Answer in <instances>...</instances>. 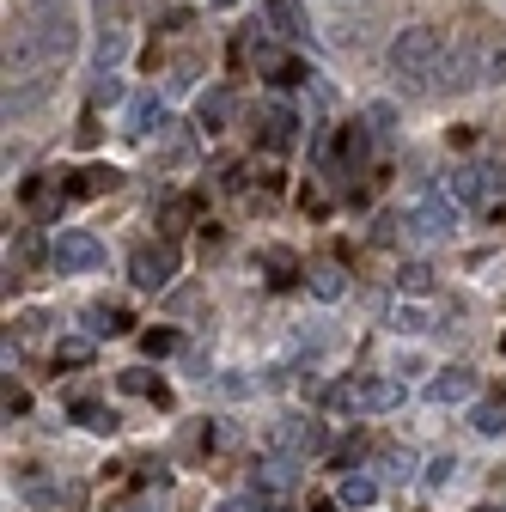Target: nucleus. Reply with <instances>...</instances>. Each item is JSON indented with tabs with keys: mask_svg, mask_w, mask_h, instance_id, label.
<instances>
[{
	"mask_svg": "<svg viewBox=\"0 0 506 512\" xmlns=\"http://www.w3.org/2000/svg\"><path fill=\"white\" fill-rule=\"evenodd\" d=\"M378 464H385V476H391V482H409V476H415V452H409V445H403V452H385Z\"/></svg>",
	"mask_w": 506,
	"mask_h": 512,
	"instance_id": "obj_19",
	"label": "nucleus"
},
{
	"mask_svg": "<svg viewBox=\"0 0 506 512\" xmlns=\"http://www.w3.org/2000/svg\"><path fill=\"white\" fill-rule=\"evenodd\" d=\"M104 98H110V104H116V98H122V86H116V80H110V74H98V86H92V104H104Z\"/></svg>",
	"mask_w": 506,
	"mask_h": 512,
	"instance_id": "obj_30",
	"label": "nucleus"
},
{
	"mask_svg": "<svg viewBox=\"0 0 506 512\" xmlns=\"http://www.w3.org/2000/svg\"><path fill=\"white\" fill-rule=\"evenodd\" d=\"M122 391H129V397H153V403H171V397H165V384H159L153 372H141V366L122 372Z\"/></svg>",
	"mask_w": 506,
	"mask_h": 512,
	"instance_id": "obj_11",
	"label": "nucleus"
},
{
	"mask_svg": "<svg viewBox=\"0 0 506 512\" xmlns=\"http://www.w3.org/2000/svg\"><path fill=\"white\" fill-rule=\"evenodd\" d=\"M257 512H287V506H275V500H263V506H257Z\"/></svg>",
	"mask_w": 506,
	"mask_h": 512,
	"instance_id": "obj_35",
	"label": "nucleus"
},
{
	"mask_svg": "<svg viewBox=\"0 0 506 512\" xmlns=\"http://www.w3.org/2000/svg\"><path fill=\"white\" fill-rule=\"evenodd\" d=\"M391 330H397V336H421V330H427V311H415V305H391Z\"/></svg>",
	"mask_w": 506,
	"mask_h": 512,
	"instance_id": "obj_15",
	"label": "nucleus"
},
{
	"mask_svg": "<svg viewBox=\"0 0 506 512\" xmlns=\"http://www.w3.org/2000/svg\"><path fill=\"white\" fill-rule=\"evenodd\" d=\"M470 397H476V372L470 366H452V372H439L427 384V403H439V409H446V403H470Z\"/></svg>",
	"mask_w": 506,
	"mask_h": 512,
	"instance_id": "obj_9",
	"label": "nucleus"
},
{
	"mask_svg": "<svg viewBox=\"0 0 506 512\" xmlns=\"http://www.w3.org/2000/svg\"><path fill=\"white\" fill-rule=\"evenodd\" d=\"M403 226H409V238H421V244L446 238V232H452V196H427V202H421Z\"/></svg>",
	"mask_w": 506,
	"mask_h": 512,
	"instance_id": "obj_5",
	"label": "nucleus"
},
{
	"mask_svg": "<svg viewBox=\"0 0 506 512\" xmlns=\"http://www.w3.org/2000/svg\"><path fill=\"white\" fill-rule=\"evenodd\" d=\"M366 147H372V141H366V128H360V122H348V135H342V153H348V165H366Z\"/></svg>",
	"mask_w": 506,
	"mask_h": 512,
	"instance_id": "obj_22",
	"label": "nucleus"
},
{
	"mask_svg": "<svg viewBox=\"0 0 506 512\" xmlns=\"http://www.w3.org/2000/svg\"><path fill=\"white\" fill-rule=\"evenodd\" d=\"M257 122H263V147H269V153H293V147H299V116H293L287 104H263Z\"/></svg>",
	"mask_w": 506,
	"mask_h": 512,
	"instance_id": "obj_7",
	"label": "nucleus"
},
{
	"mask_svg": "<svg viewBox=\"0 0 506 512\" xmlns=\"http://www.w3.org/2000/svg\"><path fill=\"white\" fill-rule=\"evenodd\" d=\"M86 330H92V336H122V330H129V311H116V305H92V311H86Z\"/></svg>",
	"mask_w": 506,
	"mask_h": 512,
	"instance_id": "obj_10",
	"label": "nucleus"
},
{
	"mask_svg": "<svg viewBox=\"0 0 506 512\" xmlns=\"http://www.w3.org/2000/svg\"><path fill=\"white\" fill-rule=\"evenodd\" d=\"M269 13H275V31L281 37H305V19H299L293 0H269Z\"/></svg>",
	"mask_w": 506,
	"mask_h": 512,
	"instance_id": "obj_14",
	"label": "nucleus"
},
{
	"mask_svg": "<svg viewBox=\"0 0 506 512\" xmlns=\"http://www.w3.org/2000/svg\"><path fill=\"white\" fill-rule=\"evenodd\" d=\"M324 403L336 415H385V409L403 403V384L397 378H348V384H330Z\"/></svg>",
	"mask_w": 506,
	"mask_h": 512,
	"instance_id": "obj_2",
	"label": "nucleus"
},
{
	"mask_svg": "<svg viewBox=\"0 0 506 512\" xmlns=\"http://www.w3.org/2000/svg\"><path fill=\"white\" fill-rule=\"evenodd\" d=\"M470 427H476V433H500V427H506V409H500V403H482V409L470 415Z\"/></svg>",
	"mask_w": 506,
	"mask_h": 512,
	"instance_id": "obj_24",
	"label": "nucleus"
},
{
	"mask_svg": "<svg viewBox=\"0 0 506 512\" xmlns=\"http://www.w3.org/2000/svg\"><path fill=\"white\" fill-rule=\"evenodd\" d=\"M439 61H446L439 31H433V25H409V31H397V43H391V80H397L403 92H427V86L439 80Z\"/></svg>",
	"mask_w": 506,
	"mask_h": 512,
	"instance_id": "obj_1",
	"label": "nucleus"
},
{
	"mask_svg": "<svg viewBox=\"0 0 506 512\" xmlns=\"http://www.w3.org/2000/svg\"><path fill=\"white\" fill-rule=\"evenodd\" d=\"M141 348H147V354H171V348H177V336H171V330H147V336H141Z\"/></svg>",
	"mask_w": 506,
	"mask_h": 512,
	"instance_id": "obj_27",
	"label": "nucleus"
},
{
	"mask_svg": "<svg viewBox=\"0 0 506 512\" xmlns=\"http://www.w3.org/2000/svg\"><path fill=\"white\" fill-rule=\"evenodd\" d=\"M129 275H135L141 293H159V287L177 275V250H171V244H141V250L129 256Z\"/></svg>",
	"mask_w": 506,
	"mask_h": 512,
	"instance_id": "obj_4",
	"label": "nucleus"
},
{
	"mask_svg": "<svg viewBox=\"0 0 506 512\" xmlns=\"http://www.w3.org/2000/svg\"><path fill=\"white\" fill-rule=\"evenodd\" d=\"M275 445L287 458H311V452H324V421H287L275 427Z\"/></svg>",
	"mask_w": 506,
	"mask_h": 512,
	"instance_id": "obj_8",
	"label": "nucleus"
},
{
	"mask_svg": "<svg viewBox=\"0 0 506 512\" xmlns=\"http://www.w3.org/2000/svg\"><path fill=\"white\" fill-rule=\"evenodd\" d=\"M74 415H80V427H92V433H110V427H116V415L98 409V403H74Z\"/></svg>",
	"mask_w": 506,
	"mask_h": 512,
	"instance_id": "obj_20",
	"label": "nucleus"
},
{
	"mask_svg": "<svg viewBox=\"0 0 506 512\" xmlns=\"http://www.w3.org/2000/svg\"><path fill=\"white\" fill-rule=\"evenodd\" d=\"M19 488H25V500H37V506H55V488H49L37 470H19Z\"/></svg>",
	"mask_w": 506,
	"mask_h": 512,
	"instance_id": "obj_21",
	"label": "nucleus"
},
{
	"mask_svg": "<svg viewBox=\"0 0 506 512\" xmlns=\"http://www.w3.org/2000/svg\"><path fill=\"white\" fill-rule=\"evenodd\" d=\"M196 116H202V128H220V122H226V92H208Z\"/></svg>",
	"mask_w": 506,
	"mask_h": 512,
	"instance_id": "obj_25",
	"label": "nucleus"
},
{
	"mask_svg": "<svg viewBox=\"0 0 506 512\" xmlns=\"http://www.w3.org/2000/svg\"><path fill=\"white\" fill-rule=\"evenodd\" d=\"M55 269L61 275H92V269H104V244L92 232H61L55 238Z\"/></svg>",
	"mask_w": 506,
	"mask_h": 512,
	"instance_id": "obj_3",
	"label": "nucleus"
},
{
	"mask_svg": "<svg viewBox=\"0 0 506 512\" xmlns=\"http://www.w3.org/2000/svg\"><path fill=\"white\" fill-rule=\"evenodd\" d=\"M104 189H116V171H80V183H74V196H104Z\"/></svg>",
	"mask_w": 506,
	"mask_h": 512,
	"instance_id": "obj_18",
	"label": "nucleus"
},
{
	"mask_svg": "<svg viewBox=\"0 0 506 512\" xmlns=\"http://www.w3.org/2000/svg\"><path fill=\"white\" fill-rule=\"evenodd\" d=\"M311 293H318V299H342V269L318 263V269H311Z\"/></svg>",
	"mask_w": 506,
	"mask_h": 512,
	"instance_id": "obj_13",
	"label": "nucleus"
},
{
	"mask_svg": "<svg viewBox=\"0 0 506 512\" xmlns=\"http://www.w3.org/2000/svg\"><path fill=\"white\" fill-rule=\"evenodd\" d=\"M189 208H196V202H171V208H165V232H183V220H189Z\"/></svg>",
	"mask_w": 506,
	"mask_h": 512,
	"instance_id": "obj_29",
	"label": "nucleus"
},
{
	"mask_svg": "<svg viewBox=\"0 0 506 512\" xmlns=\"http://www.w3.org/2000/svg\"><path fill=\"white\" fill-rule=\"evenodd\" d=\"M397 287H409V293H427V287H433V269H427V263H403Z\"/></svg>",
	"mask_w": 506,
	"mask_h": 512,
	"instance_id": "obj_23",
	"label": "nucleus"
},
{
	"mask_svg": "<svg viewBox=\"0 0 506 512\" xmlns=\"http://www.w3.org/2000/svg\"><path fill=\"white\" fill-rule=\"evenodd\" d=\"M55 360H61V366H80V360H92V348H86V342H61Z\"/></svg>",
	"mask_w": 506,
	"mask_h": 512,
	"instance_id": "obj_28",
	"label": "nucleus"
},
{
	"mask_svg": "<svg viewBox=\"0 0 506 512\" xmlns=\"http://www.w3.org/2000/svg\"><path fill=\"white\" fill-rule=\"evenodd\" d=\"M391 122H397L391 104H372V128H378V135H391Z\"/></svg>",
	"mask_w": 506,
	"mask_h": 512,
	"instance_id": "obj_31",
	"label": "nucleus"
},
{
	"mask_svg": "<svg viewBox=\"0 0 506 512\" xmlns=\"http://www.w3.org/2000/svg\"><path fill=\"white\" fill-rule=\"evenodd\" d=\"M378 500V482L372 476H348L342 482V506H372Z\"/></svg>",
	"mask_w": 506,
	"mask_h": 512,
	"instance_id": "obj_16",
	"label": "nucleus"
},
{
	"mask_svg": "<svg viewBox=\"0 0 506 512\" xmlns=\"http://www.w3.org/2000/svg\"><path fill=\"white\" fill-rule=\"evenodd\" d=\"M25 409H31V397L19 391V384H7V415H25Z\"/></svg>",
	"mask_w": 506,
	"mask_h": 512,
	"instance_id": "obj_32",
	"label": "nucleus"
},
{
	"mask_svg": "<svg viewBox=\"0 0 506 512\" xmlns=\"http://www.w3.org/2000/svg\"><path fill=\"white\" fill-rule=\"evenodd\" d=\"M43 92H49V80H43V74H25V86H19V92H7V116H25Z\"/></svg>",
	"mask_w": 506,
	"mask_h": 512,
	"instance_id": "obj_12",
	"label": "nucleus"
},
{
	"mask_svg": "<svg viewBox=\"0 0 506 512\" xmlns=\"http://www.w3.org/2000/svg\"><path fill=\"white\" fill-rule=\"evenodd\" d=\"M452 476H458V458H452V452H446V458H433V464H427V488H446Z\"/></svg>",
	"mask_w": 506,
	"mask_h": 512,
	"instance_id": "obj_26",
	"label": "nucleus"
},
{
	"mask_svg": "<svg viewBox=\"0 0 506 512\" xmlns=\"http://www.w3.org/2000/svg\"><path fill=\"white\" fill-rule=\"evenodd\" d=\"M263 500H220V512H257Z\"/></svg>",
	"mask_w": 506,
	"mask_h": 512,
	"instance_id": "obj_34",
	"label": "nucleus"
},
{
	"mask_svg": "<svg viewBox=\"0 0 506 512\" xmlns=\"http://www.w3.org/2000/svg\"><path fill=\"white\" fill-rule=\"evenodd\" d=\"M500 74H506V49H494V55H488V68H482V80H500Z\"/></svg>",
	"mask_w": 506,
	"mask_h": 512,
	"instance_id": "obj_33",
	"label": "nucleus"
},
{
	"mask_svg": "<svg viewBox=\"0 0 506 512\" xmlns=\"http://www.w3.org/2000/svg\"><path fill=\"white\" fill-rule=\"evenodd\" d=\"M476 512H506V506H476Z\"/></svg>",
	"mask_w": 506,
	"mask_h": 512,
	"instance_id": "obj_36",
	"label": "nucleus"
},
{
	"mask_svg": "<svg viewBox=\"0 0 506 512\" xmlns=\"http://www.w3.org/2000/svg\"><path fill=\"white\" fill-rule=\"evenodd\" d=\"M446 196L464 208H488V165H452L446 171Z\"/></svg>",
	"mask_w": 506,
	"mask_h": 512,
	"instance_id": "obj_6",
	"label": "nucleus"
},
{
	"mask_svg": "<svg viewBox=\"0 0 506 512\" xmlns=\"http://www.w3.org/2000/svg\"><path fill=\"white\" fill-rule=\"evenodd\" d=\"M214 7H226V0H214Z\"/></svg>",
	"mask_w": 506,
	"mask_h": 512,
	"instance_id": "obj_37",
	"label": "nucleus"
},
{
	"mask_svg": "<svg viewBox=\"0 0 506 512\" xmlns=\"http://www.w3.org/2000/svg\"><path fill=\"white\" fill-rule=\"evenodd\" d=\"M287 482H293V464H287V458H269L263 476H257V488H269V494H281Z\"/></svg>",
	"mask_w": 506,
	"mask_h": 512,
	"instance_id": "obj_17",
	"label": "nucleus"
}]
</instances>
